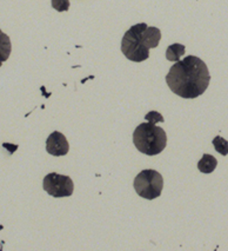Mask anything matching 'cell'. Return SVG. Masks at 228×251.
I'll return each instance as SVG.
<instances>
[{"mask_svg":"<svg viewBox=\"0 0 228 251\" xmlns=\"http://www.w3.org/2000/svg\"><path fill=\"white\" fill-rule=\"evenodd\" d=\"M133 143L141 153L147 156H157L165 150L167 136L156 123L147 122L140 124L133 132Z\"/></svg>","mask_w":228,"mask_h":251,"instance_id":"7a4b0ae2","label":"cell"},{"mask_svg":"<svg viewBox=\"0 0 228 251\" xmlns=\"http://www.w3.org/2000/svg\"><path fill=\"white\" fill-rule=\"evenodd\" d=\"M166 81L171 91L177 96L194 99L207 90L210 75L207 65L200 58L188 55L172 66L166 75Z\"/></svg>","mask_w":228,"mask_h":251,"instance_id":"6da1fadb","label":"cell"},{"mask_svg":"<svg viewBox=\"0 0 228 251\" xmlns=\"http://www.w3.org/2000/svg\"><path fill=\"white\" fill-rule=\"evenodd\" d=\"M145 119H147L148 122H153V123H159V122H163L165 119H163V117L160 115L159 112H157V111H151V112H148L147 115L145 116Z\"/></svg>","mask_w":228,"mask_h":251,"instance_id":"7c38bea8","label":"cell"},{"mask_svg":"<svg viewBox=\"0 0 228 251\" xmlns=\"http://www.w3.org/2000/svg\"><path fill=\"white\" fill-rule=\"evenodd\" d=\"M216 165H218V160H216L215 157H213L212 154L205 153L203 158L199 160L198 169L203 174H212L215 170Z\"/></svg>","mask_w":228,"mask_h":251,"instance_id":"ba28073f","label":"cell"},{"mask_svg":"<svg viewBox=\"0 0 228 251\" xmlns=\"http://www.w3.org/2000/svg\"><path fill=\"white\" fill-rule=\"evenodd\" d=\"M134 189L140 197L145 200H156L161 195L163 189V178L156 170H142L136 177L133 183Z\"/></svg>","mask_w":228,"mask_h":251,"instance_id":"277c9868","label":"cell"},{"mask_svg":"<svg viewBox=\"0 0 228 251\" xmlns=\"http://www.w3.org/2000/svg\"><path fill=\"white\" fill-rule=\"evenodd\" d=\"M147 24L140 23L133 25L124 34L121 40V51L128 60L141 63L150 58V49L144 39V31Z\"/></svg>","mask_w":228,"mask_h":251,"instance_id":"3957f363","label":"cell"},{"mask_svg":"<svg viewBox=\"0 0 228 251\" xmlns=\"http://www.w3.org/2000/svg\"><path fill=\"white\" fill-rule=\"evenodd\" d=\"M213 145H214L216 152H219L222 156H227L228 154V142L222 137H215L213 139Z\"/></svg>","mask_w":228,"mask_h":251,"instance_id":"30bf717a","label":"cell"},{"mask_svg":"<svg viewBox=\"0 0 228 251\" xmlns=\"http://www.w3.org/2000/svg\"><path fill=\"white\" fill-rule=\"evenodd\" d=\"M44 190L52 197H69L74 191V184L71 177L52 172L44 178Z\"/></svg>","mask_w":228,"mask_h":251,"instance_id":"5b68a950","label":"cell"},{"mask_svg":"<svg viewBox=\"0 0 228 251\" xmlns=\"http://www.w3.org/2000/svg\"><path fill=\"white\" fill-rule=\"evenodd\" d=\"M11 51H12V44L10 37L0 30V66L10 58Z\"/></svg>","mask_w":228,"mask_h":251,"instance_id":"52a82bcc","label":"cell"},{"mask_svg":"<svg viewBox=\"0 0 228 251\" xmlns=\"http://www.w3.org/2000/svg\"><path fill=\"white\" fill-rule=\"evenodd\" d=\"M46 151L55 157L65 156L69 151V144L67 142V138L58 131L52 132L46 141Z\"/></svg>","mask_w":228,"mask_h":251,"instance_id":"8992f818","label":"cell"},{"mask_svg":"<svg viewBox=\"0 0 228 251\" xmlns=\"http://www.w3.org/2000/svg\"><path fill=\"white\" fill-rule=\"evenodd\" d=\"M186 48L182 44H172L171 46H168L167 51H166V58L169 61H179L180 57H182L185 54Z\"/></svg>","mask_w":228,"mask_h":251,"instance_id":"9c48e42d","label":"cell"},{"mask_svg":"<svg viewBox=\"0 0 228 251\" xmlns=\"http://www.w3.org/2000/svg\"><path fill=\"white\" fill-rule=\"evenodd\" d=\"M52 7L58 12H65L69 8V0H52Z\"/></svg>","mask_w":228,"mask_h":251,"instance_id":"8fae6325","label":"cell"}]
</instances>
